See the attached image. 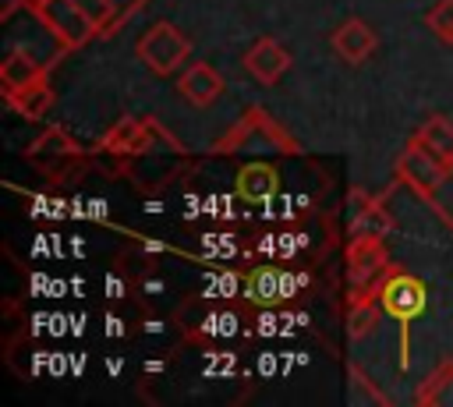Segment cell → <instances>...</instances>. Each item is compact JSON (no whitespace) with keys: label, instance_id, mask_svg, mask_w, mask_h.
<instances>
[{"label":"cell","instance_id":"1","mask_svg":"<svg viewBox=\"0 0 453 407\" xmlns=\"http://www.w3.org/2000/svg\"><path fill=\"white\" fill-rule=\"evenodd\" d=\"M216 152H226V156H297L301 145L294 142V134L276 117H269L262 106H251L216 142Z\"/></svg>","mask_w":453,"mask_h":407},{"label":"cell","instance_id":"2","mask_svg":"<svg viewBox=\"0 0 453 407\" xmlns=\"http://www.w3.org/2000/svg\"><path fill=\"white\" fill-rule=\"evenodd\" d=\"M425 301H428L425 283L414 273L400 269V265L389 269L382 276V283H379V304H382V311L400 322V354H403V365H407V329L425 311Z\"/></svg>","mask_w":453,"mask_h":407},{"label":"cell","instance_id":"3","mask_svg":"<svg viewBox=\"0 0 453 407\" xmlns=\"http://www.w3.org/2000/svg\"><path fill=\"white\" fill-rule=\"evenodd\" d=\"M347 283H350V294H368V290H379L382 276L393 269L389 265V248L379 234H354L347 241Z\"/></svg>","mask_w":453,"mask_h":407},{"label":"cell","instance_id":"4","mask_svg":"<svg viewBox=\"0 0 453 407\" xmlns=\"http://www.w3.org/2000/svg\"><path fill=\"white\" fill-rule=\"evenodd\" d=\"M32 14L53 35V42H60L64 50H81L85 42H92L99 35L96 21L74 0H39V4H32Z\"/></svg>","mask_w":453,"mask_h":407},{"label":"cell","instance_id":"5","mask_svg":"<svg viewBox=\"0 0 453 407\" xmlns=\"http://www.w3.org/2000/svg\"><path fill=\"white\" fill-rule=\"evenodd\" d=\"M188 53H191L188 35H184L177 25H170V21H156V25L138 39V46H134V57H138V60L145 64V71L156 74V78L173 74V71L188 60Z\"/></svg>","mask_w":453,"mask_h":407},{"label":"cell","instance_id":"6","mask_svg":"<svg viewBox=\"0 0 453 407\" xmlns=\"http://www.w3.org/2000/svg\"><path fill=\"white\" fill-rule=\"evenodd\" d=\"M449 173H453V170H446L432 152H425V149L414 145V142H407V149L396 156V177H400L418 198H425V202H435V195L442 191V184H446Z\"/></svg>","mask_w":453,"mask_h":407},{"label":"cell","instance_id":"7","mask_svg":"<svg viewBox=\"0 0 453 407\" xmlns=\"http://www.w3.org/2000/svg\"><path fill=\"white\" fill-rule=\"evenodd\" d=\"M25 159L42 170L46 177H64L78 159H81V149L71 142V134L64 127H46L28 149H25Z\"/></svg>","mask_w":453,"mask_h":407},{"label":"cell","instance_id":"8","mask_svg":"<svg viewBox=\"0 0 453 407\" xmlns=\"http://www.w3.org/2000/svg\"><path fill=\"white\" fill-rule=\"evenodd\" d=\"M244 71H248V78L258 81V85H276V81L290 71V53H287V46H283L280 39L258 35V39L248 46V53H244Z\"/></svg>","mask_w":453,"mask_h":407},{"label":"cell","instance_id":"9","mask_svg":"<svg viewBox=\"0 0 453 407\" xmlns=\"http://www.w3.org/2000/svg\"><path fill=\"white\" fill-rule=\"evenodd\" d=\"M159 134L156 120L149 117H120L106 134H103V149L113 152V156H124V159H134V156H145L152 138Z\"/></svg>","mask_w":453,"mask_h":407},{"label":"cell","instance_id":"10","mask_svg":"<svg viewBox=\"0 0 453 407\" xmlns=\"http://www.w3.org/2000/svg\"><path fill=\"white\" fill-rule=\"evenodd\" d=\"M177 92L184 96V103L205 110V106H212V103L219 99V92H223V78H219V71H216L212 64L195 60V64L177 78Z\"/></svg>","mask_w":453,"mask_h":407},{"label":"cell","instance_id":"11","mask_svg":"<svg viewBox=\"0 0 453 407\" xmlns=\"http://www.w3.org/2000/svg\"><path fill=\"white\" fill-rule=\"evenodd\" d=\"M329 42H333L336 57H343L347 64H361V60H368V57L375 53V46H379L372 25H365L361 18H347V21H340V25L333 28V39H329Z\"/></svg>","mask_w":453,"mask_h":407},{"label":"cell","instance_id":"12","mask_svg":"<svg viewBox=\"0 0 453 407\" xmlns=\"http://www.w3.org/2000/svg\"><path fill=\"white\" fill-rule=\"evenodd\" d=\"M39 78H46V64L32 53V50H25V46H11L7 53H4V60H0V85H4V96L7 92H18V88H25V85H32V81H39Z\"/></svg>","mask_w":453,"mask_h":407},{"label":"cell","instance_id":"13","mask_svg":"<svg viewBox=\"0 0 453 407\" xmlns=\"http://www.w3.org/2000/svg\"><path fill=\"white\" fill-rule=\"evenodd\" d=\"M234 191H237V198H244V202H269L276 191H280V173H276V166L273 163H265V159H255V163H244L241 170H237V177H234Z\"/></svg>","mask_w":453,"mask_h":407},{"label":"cell","instance_id":"14","mask_svg":"<svg viewBox=\"0 0 453 407\" xmlns=\"http://www.w3.org/2000/svg\"><path fill=\"white\" fill-rule=\"evenodd\" d=\"M414 145H421L425 152H432L446 170H453V120L449 117H425L411 138Z\"/></svg>","mask_w":453,"mask_h":407},{"label":"cell","instance_id":"15","mask_svg":"<svg viewBox=\"0 0 453 407\" xmlns=\"http://www.w3.org/2000/svg\"><path fill=\"white\" fill-rule=\"evenodd\" d=\"M389 230H393V219L379 205V198H368V195L354 191L350 195V237L354 234H379V237H386Z\"/></svg>","mask_w":453,"mask_h":407},{"label":"cell","instance_id":"16","mask_svg":"<svg viewBox=\"0 0 453 407\" xmlns=\"http://www.w3.org/2000/svg\"><path fill=\"white\" fill-rule=\"evenodd\" d=\"M382 304H379V290H368V294H350L347 301V336L350 340H361L368 333H375L379 319H382Z\"/></svg>","mask_w":453,"mask_h":407},{"label":"cell","instance_id":"17","mask_svg":"<svg viewBox=\"0 0 453 407\" xmlns=\"http://www.w3.org/2000/svg\"><path fill=\"white\" fill-rule=\"evenodd\" d=\"M7 106L14 113H21L25 120H42L53 106V88H50V78H39L18 92H7Z\"/></svg>","mask_w":453,"mask_h":407},{"label":"cell","instance_id":"18","mask_svg":"<svg viewBox=\"0 0 453 407\" xmlns=\"http://www.w3.org/2000/svg\"><path fill=\"white\" fill-rule=\"evenodd\" d=\"M414 403H428V407H453V361H446L442 368H435L425 386L414 393Z\"/></svg>","mask_w":453,"mask_h":407},{"label":"cell","instance_id":"19","mask_svg":"<svg viewBox=\"0 0 453 407\" xmlns=\"http://www.w3.org/2000/svg\"><path fill=\"white\" fill-rule=\"evenodd\" d=\"M248 297L258 301V304H276L283 297V280L276 269H258L251 280H248Z\"/></svg>","mask_w":453,"mask_h":407},{"label":"cell","instance_id":"20","mask_svg":"<svg viewBox=\"0 0 453 407\" xmlns=\"http://www.w3.org/2000/svg\"><path fill=\"white\" fill-rule=\"evenodd\" d=\"M425 25H428L442 42L453 46V0H439V4L425 14Z\"/></svg>","mask_w":453,"mask_h":407},{"label":"cell","instance_id":"21","mask_svg":"<svg viewBox=\"0 0 453 407\" xmlns=\"http://www.w3.org/2000/svg\"><path fill=\"white\" fill-rule=\"evenodd\" d=\"M350 403H386V396L372 386V379H365L361 368H350Z\"/></svg>","mask_w":453,"mask_h":407},{"label":"cell","instance_id":"22","mask_svg":"<svg viewBox=\"0 0 453 407\" xmlns=\"http://www.w3.org/2000/svg\"><path fill=\"white\" fill-rule=\"evenodd\" d=\"M74 4L96 21L99 35H110V32H113V14H110V4H106V0H74Z\"/></svg>","mask_w":453,"mask_h":407},{"label":"cell","instance_id":"23","mask_svg":"<svg viewBox=\"0 0 453 407\" xmlns=\"http://www.w3.org/2000/svg\"><path fill=\"white\" fill-rule=\"evenodd\" d=\"M106 4H110V14H113V32H117V28H120L142 4H149V0H106Z\"/></svg>","mask_w":453,"mask_h":407},{"label":"cell","instance_id":"24","mask_svg":"<svg viewBox=\"0 0 453 407\" xmlns=\"http://www.w3.org/2000/svg\"><path fill=\"white\" fill-rule=\"evenodd\" d=\"M28 4H39V0H28Z\"/></svg>","mask_w":453,"mask_h":407}]
</instances>
